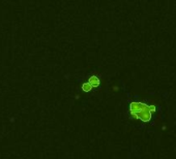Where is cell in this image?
Segmentation results:
<instances>
[{
    "label": "cell",
    "instance_id": "obj_1",
    "mask_svg": "<svg viewBox=\"0 0 176 159\" xmlns=\"http://www.w3.org/2000/svg\"><path fill=\"white\" fill-rule=\"evenodd\" d=\"M155 111H157L155 106H148L144 102L132 101L130 103V115L144 123L150 122L152 118V113H154Z\"/></svg>",
    "mask_w": 176,
    "mask_h": 159
},
{
    "label": "cell",
    "instance_id": "obj_2",
    "mask_svg": "<svg viewBox=\"0 0 176 159\" xmlns=\"http://www.w3.org/2000/svg\"><path fill=\"white\" fill-rule=\"evenodd\" d=\"M88 83L90 84V86H91L92 88H96V87L100 86L101 80L98 79V76H89V79H88Z\"/></svg>",
    "mask_w": 176,
    "mask_h": 159
},
{
    "label": "cell",
    "instance_id": "obj_3",
    "mask_svg": "<svg viewBox=\"0 0 176 159\" xmlns=\"http://www.w3.org/2000/svg\"><path fill=\"white\" fill-rule=\"evenodd\" d=\"M82 90H83L84 92H90V91L92 90V87L90 86L89 83H84L82 85Z\"/></svg>",
    "mask_w": 176,
    "mask_h": 159
}]
</instances>
